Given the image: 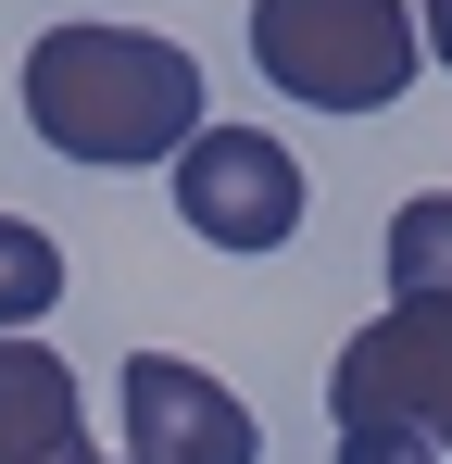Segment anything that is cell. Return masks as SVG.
<instances>
[{"label": "cell", "mask_w": 452, "mask_h": 464, "mask_svg": "<svg viewBox=\"0 0 452 464\" xmlns=\"http://www.w3.org/2000/svg\"><path fill=\"white\" fill-rule=\"evenodd\" d=\"M25 126L64 163H101V176H139V163H176L201 139V63L151 25H38L25 51Z\"/></svg>", "instance_id": "1"}, {"label": "cell", "mask_w": 452, "mask_h": 464, "mask_svg": "<svg viewBox=\"0 0 452 464\" xmlns=\"http://www.w3.org/2000/svg\"><path fill=\"white\" fill-rule=\"evenodd\" d=\"M251 63L314 113H389L427 38H415V0H251Z\"/></svg>", "instance_id": "2"}, {"label": "cell", "mask_w": 452, "mask_h": 464, "mask_svg": "<svg viewBox=\"0 0 452 464\" xmlns=\"http://www.w3.org/2000/svg\"><path fill=\"white\" fill-rule=\"evenodd\" d=\"M327 414L339 427H415L427 452H452V314L389 302L377 326H352L327 364Z\"/></svg>", "instance_id": "3"}, {"label": "cell", "mask_w": 452, "mask_h": 464, "mask_svg": "<svg viewBox=\"0 0 452 464\" xmlns=\"http://www.w3.org/2000/svg\"><path fill=\"white\" fill-rule=\"evenodd\" d=\"M176 214L214 251H277L301 227V151L264 139V126H214L201 113V139L176 151Z\"/></svg>", "instance_id": "4"}, {"label": "cell", "mask_w": 452, "mask_h": 464, "mask_svg": "<svg viewBox=\"0 0 452 464\" xmlns=\"http://www.w3.org/2000/svg\"><path fill=\"white\" fill-rule=\"evenodd\" d=\"M126 464H264L251 440V401L176 352H139L126 364Z\"/></svg>", "instance_id": "5"}, {"label": "cell", "mask_w": 452, "mask_h": 464, "mask_svg": "<svg viewBox=\"0 0 452 464\" xmlns=\"http://www.w3.org/2000/svg\"><path fill=\"white\" fill-rule=\"evenodd\" d=\"M0 464H101L75 364L51 339H0Z\"/></svg>", "instance_id": "6"}, {"label": "cell", "mask_w": 452, "mask_h": 464, "mask_svg": "<svg viewBox=\"0 0 452 464\" xmlns=\"http://www.w3.org/2000/svg\"><path fill=\"white\" fill-rule=\"evenodd\" d=\"M377 264H389V302L452 314V188H415L389 214V238H377Z\"/></svg>", "instance_id": "7"}, {"label": "cell", "mask_w": 452, "mask_h": 464, "mask_svg": "<svg viewBox=\"0 0 452 464\" xmlns=\"http://www.w3.org/2000/svg\"><path fill=\"white\" fill-rule=\"evenodd\" d=\"M51 302H64V238L38 214H0V339H25Z\"/></svg>", "instance_id": "8"}, {"label": "cell", "mask_w": 452, "mask_h": 464, "mask_svg": "<svg viewBox=\"0 0 452 464\" xmlns=\"http://www.w3.org/2000/svg\"><path fill=\"white\" fill-rule=\"evenodd\" d=\"M339 464H440L415 427H339Z\"/></svg>", "instance_id": "9"}, {"label": "cell", "mask_w": 452, "mask_h": 464, "mask_svg": "<svg viewBox=\"0 0 452 464\" xmlns=\"http://www.w3.org/2000/svg\"><path fill=\"white\" fill-rule=\"evenodd\" d=\"M415 38H427V63L452 76V0H415Z\"/></svg>", "instance_id": "10"}, {"label": "cell", "mask_w": 452, "mask_h": 464, "mask_svg": "<svg viewBox=\"0 0 452 464\" xmlns=\"http://www.w3.org/2000/svg\"><path fill=\"white\" fill-rule=\"evenodd\" d=\"M113 464H126V452H113Z\"/></svg>", "instance_id": "11"}]
</instances>
